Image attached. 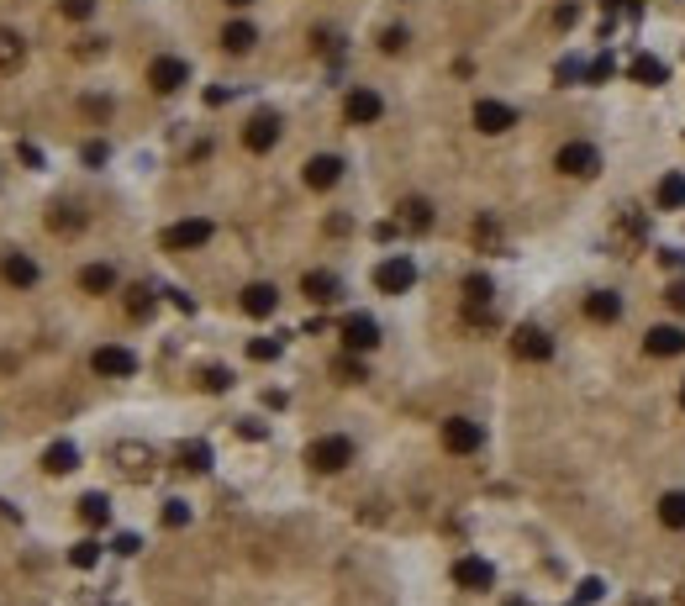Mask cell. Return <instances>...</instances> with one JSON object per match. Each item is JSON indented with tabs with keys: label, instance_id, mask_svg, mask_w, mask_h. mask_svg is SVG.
<instances>
[{
	"label": "cell",
	"instance_id": "obj_10",
	"mask_svg": "<svg viewBox=\"0 0 685 606\" xmlns=\"http://www.w3.org/2000/svg\"><path fill=\"white\" fill-rule=\"evenodd\" d=\"M454 585H464V591H491V585H496L491 559H480V553H464V559H454Z\"/></svg>",
	"mask_w": 685,
	"mask_h": 606
},
{
	"label": "cell",
	"instance_id": "obj_48",
	"mask_svg": "<svg viewBox=\"0 0 685 606\" xmlns=\"http://www.w3.org/2000/svg\"><path fill=\"white\" fill-rule=\"evenodd\" d=\"M227 5H253V0H227Z\"/></svg>",
	"mask_w": 685,
	"mask_h": 606
},
{
	"label": "cell",
	"instance_id": "obj_49",
	"mask_svg": "<svg viewBox=\"0 0 685 606\" xmlns=\"http://www.w3.org/2000/svg\"><path fill=\"white\" fill-rule=\"evenodd\" d=\"M507 606H527V602H507Z\"/></svg>",
	"mask_w": 685,
	"mask_h": 606
},
{
	"label": "cell",
	"instance_id": "obj_25",
	"mask_svg": "<svg viewBox=\"0 0 685 606\" xmlns=\"http://www.w3.org/2000/svg\"><path fill=\"white\" fill-rule=\"evenodd\" d=\"M654 201H659V212H681L685 206V174H664L659 190H654Z\"/></svg>",
	"mask_w": 685,
	"mask_h": 606
},
{
	"label": "cell",
	"instance_id": "obj_21",
	"mask_svg": "<svg viewBox=\"0 0 685 606\" xmlns=\"http://www.w3.org/2000/svg\"><path fill=\"white\" fill-rule=\"evenodd\" d=\"M79 290H85V295H106V290H116V270L111 264H85V270H79Z\"/></svg>",
	"mask_w": 685,
	"mask_h": 606
},
{
	"label": "cell",
	"instance_id": "obj_31",
	"mask_svg": "<svg viewBox=\"0 0 685 606\" xmlns=\"http://www.w3.org/2000/svg\"><path fill=\"white\" fill-rule=\"evenodd\" d=\"M48 227H54V232H79L85 217H79V206H54V212H48Z\"/></svg>",
	"mask_w": 685,
	"mask_h": 606
},
{
	"label": "cell",
	"instance_id": "obj_26",
	"mask_svg": "<svg viewBox=\"0 0 685 606\" xmlns=\"http://www.w3.org/2000/svg\"><path fill=\"white\" fill-rule=\"evenodd\" d=\"M179 469H190V475H206L211 469V443H179Z\"/></svg>",
	"mask_w": 685,
	"mask_h": 606
},
{
	"label": "cell",
	"instance_id": "obj_38",
	"mask_svg": "<svg viewBox=\"0 0 685 606\" xmlns=\"http://www.w3.org/2000/svg\"><path fill=\"white\" fill-rule=\"evenodd\" d=\"M190 522V506L185 501H164V527H185Z\"/></svg>",
	"mask_w": 685,
	"mask_h": 606
},
{
	"label": "cell",
	"instance_id": "obj_45",
	"mask_svg": "<svg viewBox=\"0 0 685 606\" xmlns=\"http://www.w3.org/2000/svg\"><path fill=\"white\" fill-rule=\"evenodd\" d=\"M85 164H106V143H85Z\"/></svg>",
	"mask_w": 685,
	"mask_h": 606
},
{
	"label": "cell",
	"instance_id": "obj_11",
	"mask_svg": "<svg viewBox=\"0 0 685 606\" xmlns=\"http://www.w3.org/2000/svg\"><path fill=\"white\" fill-rule=\"evenodd\" d=\"M475 127L491 132V137H501V132L516 127V111L507 106V101H475Z\"/></svg>",
	"mask_w": 685,
	"mask_h": 606
},
{
	"label": "cell",
	"instance_id": "obj_24",
	"mask_svg": "<svg viewBox=\"0 0 685 606\" xmlns=\"http://www.w3.org/2000/svg\"><path fill=\"white\" fill-rule=\"evenodd\" d=\"M43 469H48V475H69V469H79V448H74V443H54V448L43 453Z\"/></svg>",
	"mask_w": 685,
	"mask_h": 606
},
{
	"label": "cell",
	"instance_id": "obj_5",
	"mask_svg": "<svg viewBox=\"0 0 685 606\" xmlns=\"http://www.w3.org/2000/svg\"><path fill=\"white\" fill-rule=\"evenodd\" d=\"M554 169L570 174V179H590V174H601V154H596L590 143H565L559 159H554Z\"/></svg>",
	"mask_w": 685,
	"mask_h": 606
},
{
	"label": "cell",
	"instance_id": "obj_14",
	"mask_svg": "<svg viewBox=\"0 0 685 606\" xmlns=\"http://www.w3.org/2000/svg\"><path fill=\"white\" fill-rule=\"evenodd\" d=\"M301 290H306V301H317V306H333L342 295V285L333 270H306V279H301Z\"/></svg>",
	"mask_w": 685,
	"mask_h": 606
},
{
	"label": "cell",
	"instance_id": "obj_16",
	"mask_svg": "<svg viewBox=\"0 0 685 606\" xmlns=\"http://www.w3.org/2000/svg\"><path fill=\"white\" fill-rule=\"evenodd\" d=\"M643 348H648L654 359H675V353H685V328H648Z\"/></svg>",
	"mask_w": 685,
	"mask_h": 606
},
{
	"label": "cell",
	"instance_id": "obj_19",
	"mask_svg": "<svg viewBox=\"0 0 685 606\" xmlns=\"http://www.w3.org/2000/svg\"><path fill=\"white\" fill-rule=\"evenodd\" d=\"M0 275H5V285H16V290H32L37 285V264L27 253H5L0 259Z\"/></svg>",
	"mask_w": 685,
	"mask_h": 606
},
{
	"label": "cell",
	"instance_id": "obj_37",
	"mask_svg": "<svg viewBox=\"0 0 685 606\" xmlns=\"http://www.w3.org/2000/svg\"><path fill=\"white\" fill-rule=\"evenodd\" d=\"M333 369H338V380H342V386H359V380H364V364H359V359H338Z\"/></svg>",
	"mask_w": 685,
	"mask_h": 606
},
{
	"label": "cell",
	"instance_id": "obj_2",
	"mask_svg": "<svg viewBox=\"0 0 685 606\" xmlns=\"http://www.w3.org/2000/svg\"><path fill=\"white\" fill-rule=\"evenodd\" d=\"M411 285H417V264H411L406 253H391V259L375 264V290H380V295H406Z\"/></svg>",
	"mask_w": 685,
	"mask_h": 606
},
{
	"label": "cell",
	"instance_id": "obj_20",
	"mask_svg": "<svg viewBox=\"0 0 685 606\" xmlns=\"http://www.w3.org/2000/svg\"><path fill=\"white\" fill-rule=\"evenodd\" d=\"M628 74L638 79V85H664V79H670V63H664V58H654V54H638L628 63Z\"/></svg>",
	"mask_w": 685,
	"mask_h": 606
},
{
	"label": "cell",
	"instance_id": "obj_28",
	"mask_svg": "<svg viewBox=\"0 0 685 606\" xmlns=\"http://www.w3.org/2000/svg\"><path fill=\"white\" fill-rule=\"evenodd\" d=\"M116 459H121V469H127V475H148V469H153V453H148L143 443H121V448H116Z\"/></svg>",
	"mask_w": 685,
	"mask_h": 606
},
{
	"label": "cell",
	"instance_id": "obj_32",
	"mask_svg": "<svg viewBox=\"0 0 685 606\" xmlns=\"http://www.w3.org/2000/svg\"><path fill=\"white\" fill-rule=\"evenodd\" d=\"M127 311L132 317H153V285H132L127 290Z\"/></svg>",
	"mask_w": 685,
	"mask_h": 606
},
{
	"label": "cell",
	"instance_id": "obj_1",
	"mask_svg": "<svg viewBox=\"0 0 685 606\" xmlns=\"http://www.w3.org/2000/svg\"><path fill=\"white\" fill-rule=\"evenodd\" d=\"M306 464H311L317 475H338V469L353 464V443L342 438V433H327V438H317L306 448Z\"/></svg>",
	"mask_w": 685,
	"mask_h": 606
},
{
	"label": "cell",
	"instance_id": "obj_8",
	"mask_svg": "<svg viewBox=\"0 0 685 606\" xmlns=\"http://www.w3.org/2000/svg\"><path fill=\"white\" fill-rule=\"evenodd\" d=\"M480 443H485L480 422H469V417H449L443 422V448L449 453H480Z\"/></svg>",
	"mask_w": 685,
	"mask_h": 606
},
{
	"label": "cell",
	"instance_id": "obj_23",
	"mask_svg": "<svg viewBox=\"0 0 685 606\" xmlns=\"http://www.w3.org/2000/svg\"><path fill=\"white\" fill-rule=\"evenodd\" d=\"M400 227H411V232H427V227H433V201H422V195L400 201Z\"/></svg>",
	"mask_w": 685,
	"mask_h": 606
},
{
	"label": "cell",
	"instance_id": "obj_42",
	"mask_svg": "<svg viewBox=\"0 0 685 606\" xmlns=\"http://www.w3.org/2000/svg\"><path fill=\"white\" fill-rule=\"evenodd\" d=\"M116 553H137L143 544H137V533H116V544H111Z\"/></svg>",
	"mask_w": 685,
	"mask_h": 606
},
{
	"label": "cell",
	"instance_id": "obj_6",
	"mask_svg": "<svg viewBox=\"0 0 685 606\" xmlns=\"http://www.w3.org/2000/svg\"><path fill=\"white\" fill-rule=\"evenodd\" d=\"M275 143H280V116L275 111H253L248 127H243V148L248 154H269Z\"/></svg>",
	"mask_w": 685,
	"mask_h": 606
},
{
	"label": "cell",
	"instance_id": "obj_40",
	"mask_svg": "<svg viewBox=\"0 0 685 606\" xmlns=\"http://www.w3.org/2000/svg\"><path fill=\"white\" fill-rule=\"evenodd\" d=\"M380 48H385V54H400V48H406V32H400V27L380 32Z\"/></svg>",
	"mask_w": 685,
	"mask_h": 606
},
{
	"label": "cell",
	"instance_id": "obj_3",
	"mask_svg": "<svg viewBox=\"0 0 685 606\" xmlns=\"http://www.w3.org/2000/svg\"><path fill=\"white\" fill-rule=\"evenodd\" d=\"M206 243H211V221L206 217H185L174 227H164V248L169 253H190V248H206Z\"/></svg>",
	"mask_w": 685,
	"mask_h": 606
},
{
	"label": "cell",
	"instance_id": "obj_33",
	"mask_svg": "<svg viewBox=\"0 0 685 606\" xmlns=\"http://www.w3.org/2000/svg\"><path fill=\"white\" fill-rule=\"evenodd\" d=\"M95 559H101V544H95V538H85V544L69 549V564H74V569H95Z\"/></svg>",
	"mask_w": 685,
	"mask_h": 606
},
{
	"label": "cell",
	"instance_id": "obj_47",
	"mask_svg": "<svg viewBox=\"0 0 685 606\" xmlns=\"http://www.w3.org/2000/svg\"><path fill=\"white\" fill-rule=\"evenodd\" d=\"M169 301H174V306H179V311H185V317H190V311H195V301H190V295H185V290H169Z\"/></svg>",
	"mask_w": 685,
	"mask_h": 606
},
{
	"label": "cell",
	"instance_id": "obj_27",
	"mask_svg": "<svg viewBox=\"0 0 685 606\" xmlns=\"http://www.w3.org/2000/svg\"><path fill=\"white\" fill-rule=\"evenodd\" d=\"M253 43H259L253 21H232L227 32H222V48H227V54H253Z\"/></svg>",
	"mask_w": 685,
	"mask_h": 606
},
{
	"label": "cell",
	"instance_id": "obj_15",
	"mask_svg": "<svg viewBox=\"0 0 685 606\" xmlns=\"http://www.w3.org/2000/svg\"><path fill=\"white\" fill-rule=\"evenodd\" d=\"M338 179H342L338 154H317V159H306V185H311V190H333Z\"/></svg>",
	"mask_w": 685,
	"mask_h": 606
},
{
	"label": "cell",
	"instance_id": "obj_36",
	"mask_svg": "<svg viewBox=\"0 0 685 606\" xmlns=\"http://www.w3.org/2000/svg\"><path fill=\"white\" fill-rule=\"evenodd\" d=\"M58 11H63L69 21H90V16H95V0H58Z\"/></svg>",
	"mask_w": 685,
	"mask_h": 606
},
{
	"label": "cell",
	"instance_id": "obj_12",
	"mask_svg": "<svg viewBox=\"0 0 685 606\" xmlns=\"http://www.w3.org/2000/svg\"><path fill=\"white\" fill-rule=\"evenodd\" d=\"M342 343H348L353 353H369V348L380 343V322H375V317H364V311L342 317Z\"/></svg>",
	"mask_w": 685,
	"mask_h": 606
},
{
	"label": "cell",
	"instance_id": "obj_7",
	"mask_svg": "<svg viewBox=\"0 0 685 606\" xmlns=\"http://www.w3.org/2000/svg\"><path fill=\"white\" fill-rule=\"evenodd\" d=\"M148 85H153V90H159V95H174V90H185V85H190V63H185V58H153V63H148Z\"/></svg>",
	"mask_w": 685,
	"mask_h": 606
},
{
	"label": "cell",
	"instance_id": "obj_22",
	"mask_svg": "<svg viewBox=\"0 0 685 606\" xmlns=\"http://www.w3.org/2000/svg\"><path fill=\"white\" fill-rule=\"evenodd\" d=\"M21 58H27V43H21V32L0 27V74H16V69H21Z\"/></svg>",
	"mask_w": 685,
	"mask_h": 606
},
{
	"label": "cell",
	"instance_id": "obj_44",
	"mask_svg": "<svg viewBox=\"0 0 685 606\" xmlns=\"http://www.w3.org/2000/svg\"><path fill=\"white\" fill-rule=\"evenodd\" d=\"M607 74H612V58H596V63L585 69V79H607Z\"/></svg>",
	"mask_w": 685,
	"mask_h": 606
},
{
	"label": "cell",
	"instance_id": "obj_35",
	"mask_svg": "<svg viewBox=\"0 0 685 606\" xmlns=\"http://www.w3.org/2000/svg\"><path fill=\"white\" fill-rule=\"evenodd\" d=\"M201 386L211 390V395H222V390L232 386V375L222 369V364H211V369H201Z\"/></svg>",
	"mask_w": 685,
	"mask_h": 606
},
{
	"label": "cell",
	"instance_id": "obj_29",
	"mask_svg": "<svg viewBox=\"0 0 685 606\" xmlns=\"http://www.w3.org/2000/svg\"><path fill=\"white\" fill-rule=\"evenodd\" d=\"M79 517H85L90 527H106V522H111V501L101 496V491H90V496H79Z\"/></svg>",
	"mask_w": 685,
	"mask_h": 606
},
{
	"label": "cell",
	"instance_id": "obj_30",
	"mask_svg": "<svg viewBox=\"0 0 685 606\" xmlns=\"http://www.w3.org/2000/svg\"><path fill=\"white\" fill-rule=\"evenodd\" d=\"M659 522H664V527H675V533L685 527V491H670V496H659Z\"/></svg>",
	"mask_w": 685,
	"mask_h": 606
},
{
	"label": "cell",
	"instance_id": "obj_43",
	"mask_svg": "<svg viewBox=\"0 0 685 606\" xmlns=\"http://www.w3.org/2000/svg\"><path fill=\"white\" fill-rule=\"evenodd\" d=\"M554 21H559V27H574V21H580V5H559Z\"/></svg>",
	"mask_w": 685,
	"mask_h": 606
},
{
	"label": "cell",
	"instance_id": "obj_17",
	"mask_svg": "<svg viewBox=\"0 0 685 606\" xmlns=\"http://www.w3.org/2000/svg\"><path fill=\"white\" fill-rule=\"evenodd\" d=\"M243 311H248V317H275V311H280V290L264 285V279L248 285V290H243Z\"/></svg>",
	"mask_w": 685,
	"mask_h": 606
},
{
	"label": "cell",
	"instance_id": "obj_50",
	"mask_svg": "<svg viewBox=\"0 0 685 606\" xmlns=\"http://www.w3.org/2000/svg\"><path fill=\"white\" fill-rule=\"evenodd\" d=\"M681 406H685V386H681Z\"/></svg>",
	"mask_w": 685,
	"mask_h": 606
},
{
	"label": "cell",
	"instance_id": "obj_4",
	"mask_svg": "<svg viewBox=\"0 0 685 606\" xmlns=\"http://www.w3.org/2000/svg\"><path fill=\"white\" fill-rule=\"evenodd\" d=\"M90 369H95V375H106V380H127V375H137V353H132V348H121V343H106V348H95V353H90Z\"/></svg>",
	"mask_w": 685,
	"mask_h": 606
},
{
	"label": "cell",
	"instance_id": "obj_18",
	"mask_svg": "<svg viewBox=\"0 0 685 606\" xmlns=\"http://www.w3.org/2000/svg\"><path fill=\"white\" fill-rule=\"evenodd\" d=\"M585 317L590 322H617L623 317V295L617 290H590L585 295Z\"/></svg>",
	"mask_w": 685,
	"mask_h": 606
},
{
	"label": "cell",
	"instance_id": "obj_34",
	"mask_svg": "<svg viewBox=\"0 0 685 606\" xmlns=\"http://www.w3.org/2000/svg\"><path fill=\"white\" fill-rule=\"evenodd\" d=\"M280 348H285L280 337H253V343H248V359H259V364H269V359H280Z\"/></svg>",
	"mask_w": 685,
	"mask_h": 606
},
{
	"label": "cell",
	"instance_id": "obj_9",
	"mask_svg": "<svg viewBox=\"0 0 685 606\" xmlns=\"http://www.w3.org/2000/svg\"><path fill=\"white\" fill-rule=\"evenodd\" d=\"M512 353L516 359H527V364H543L549 353H554V337L543 328H532V322H522V328L512 332Z\"/></svg>",
	"mask_w": 685,
	"mask_h": 606
},
{
	"label": "cell",
	"instance_id": "obj_13",
	"mask_svg": "<svg viewBox=\"0 0 685 606\" xmlns=\"http://www.w3.org/2000/svg\"><path fill=\"white\" fill-rule=\"evenodd\" d=\"M380 111H385V101L375 95V90H348V101H342V116L353 121V127H369V121H380Z\"/></svg>",
	"mask_w": 685,
	"mask_h": 606
},
{
	"label": "cell",
	"instance_id": "obj_41",
	"mask_svg": "<svg viewBox=\"0 0 685 606\" xmlns=\"http://www.w3.org/2000/svg\"><path fill=\"white\" fill-rule=\"evenodd\" d=\"M664 301H670L675 311H685V279H670V290H664Z\"/></svg>",
	"mask_w": 685,
	"mask_h": 606
},
{
	"label": "cell",
	"instance_id": "obj_39",
	"mask_svg": "<svg viewBox=\"0 0 685 606\" xmlns=\"http://www.w3.org/2000/svg\"><path fill=\"white\" fill-rule=\"evenodd\" d=\"M601 596H607V585H601L596 575H590V580H580V602H585V606H590V602H601Z\"/></svg>",
	"mask_w": 685,
	"mask_h": 606
},
{
	"label": "cell",
	"instance_id": "obj_46",
	"mask_svg": "<svg viewBox=\"0 0 685 606\" xmlns=\"http://www.w3.org/2000/svg\"><path fill=\"white\" fill-rule=\"evenodd\" d=\"M554 74H559V85H570L574 74H580V63H574V58H565V63H559V69H554Z\"/></svg>",
	"mask_w": 685,
	"mask_h": 606
}]
</instances>
